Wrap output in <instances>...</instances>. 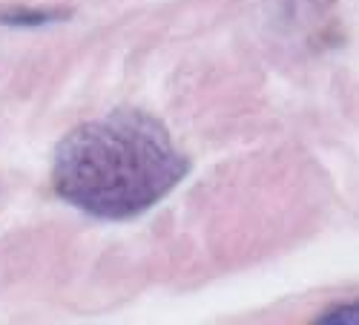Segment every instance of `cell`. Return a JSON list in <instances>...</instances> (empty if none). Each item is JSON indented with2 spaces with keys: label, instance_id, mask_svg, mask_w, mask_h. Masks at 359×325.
Wrapping results in <instances>:
<instances>
[{
  "label": "cell",
  "instance_id": "obj_1",
  "mask_svg": "<svg viewBox=\"0 0 359 325\" xmlns=\"http://www.w3.org/2000/svg\"><path fill=\"white\" fill-rule=\"evenodd\" d=\"M187 173V156L158 118L115 110L61 138L52 159V190L93 219L127 222L156 208Z\"/></svg>",
  "mask_w": 359,
  "mask_h": 325
},
{
  "label": "cell",
  "instance_id": "obj_2",
  "mask_svg": "<svg viewBox=\"0 0 359 325\" xmlns=\"http://www.w3.org/2000/svg\"><path fill=\"white\" fill-rule=\"evenodd\" d=\"M55 20H64V12H41V9H15V12H0L4 26H46Z\"/></svg>",
  "mask_w": 359,
  "mask_h": 325
},
{
  "label": "cell",
  "instance_id": "obj_3",
  "mask_svg": "<svg viewBox=\"0 0 359 325\" xmlns=\"http://www.w3.org/2000/svg\"><path fill=\"white\" fill-rule=\"evenodd\" d=\"M319 325H359V300L339 303L316 317Z\"/></svg>",
  "mask_w": 359,
  "mask_h": 325
}]
</instances>
